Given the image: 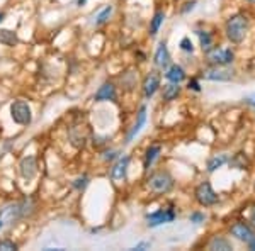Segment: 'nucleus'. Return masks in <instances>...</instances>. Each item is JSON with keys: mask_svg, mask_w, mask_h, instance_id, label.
I'll use <instances>...</instances> for the list:
<instances>
[{"mask_svg": "<svg viewBox=\"0 0 255 251\" xmlns=\"http://www.w3.org/2000/svg\"><path fill=\"white\" fill-rule=\"evenodd\" d=\"M174 219H175L174 209H158V211H155L146 216V221H148V226H150V228H157V226L167 224V222H172Z\"/></svg>", "mask_w": 255, "mask_h": 251, "instance_id": "obj_7", "label": "nucleus"}, {"mask_svg": "<svg viewBox=\"0 0 255 251\" xmlns=\"http://www.w3.org/2000/svg\"><path fill=\"white\" fill-rule=\"evenodd\" d=\"M168 63H170V55H168L167 44L162 43V44H158L157 53H155V65H157L158 68H167Z\"/></svg>", "mask_w": 255, "mask_h": 251, "instance_id": "obj_15", "label": "nucleus"}, {"mask_svg": "<svg viewBox=\"0 0 255 251\" xmlns=\"http://www.w3.org/2000/svg\"><path fill=\"white\" fill-rule=\"evenodd\" d=\"M208 248L209 250H220V251H230V250H233V246H232V243H230L228 240H225L223 236H215L211 241H209Z\"/></svg>", "mask_w": 255, "mask_h": 251, "instance_id": "obj_17", "label": "nucleus"}, {"mask_svg": "<svg viewBox=\"0 0 255 251\" xmlns=\"http://www.w3.org/2000/svg\"><path fill=\"white\" fill-rule=\"evenodd\" d=\"M180 49H182V51H187V53H192V51H194L192 41L189 38H184L182 41H180Z\"/></svg>", "mask_w": 255, "mask_h": 251, "instance_id": "obj_27", "label": "nucleus"}, {"mask_svg": "<svg viewBox=\"0 0 255 251\" xmlns=\"http://www.w3.org/2000/svg\"><path fill=\"white\" fill-rule=\"evenodd\" d=\"M145 122H146V107L145 105H141L139 107V112H138V121H136V124L133 126V129L128 133L126 136V143H131L133 141V138L136 136L139 131H141V127L145 126Z\"/></svg>", "mask_w": 255, "mask_h": 251, "instance_id": "obj_14", "label": "nucleus"}, {"mask_svg": "<svg viewBox=\"0 0 255 251\" xmlns=\"http://www.w3.org/2000/svg\"><path fill=\"white\" fill-rule=\"evenodd\" d=\"M10 117L15 124L19 126H29L32 121V112L27 102L24 100H15L10 105Z\"/></svg>", "mask_w": 255, "mask_h": 251, "instance_id": "obj_3", "label": "nucleus"}, {"mask_svg": "<svg viewBox=\"0 0 255 251\" xmlns=\"http://www.w3.org/2000/svg\"><path fill=\"white\" fill-rule=\"evenodd\" d=\"M186 9H184V12H189V10H192L194 9V5H196V2H191V3H186Z\"/></svg>", "mask_w": 255, "mask_h": 251, "instance_id": "obj_33", "label": "nucleus"}, {"mask_svg": "<svg viewBox=\"0 0 255 251\" xmlns=\"http://www.w3.org/2000/svg\"><path fill=\"white\" fill-rule=\"evenodd\" d=\"M146 185L153 193L157 195H162V193H167L172 190L174 187V178L168 171H157L146 180Z\"/></svg>", "mask_w": 255, "mask_h": 251, "instance_id": "obj_2", "label": "nucleus"}, {"mask_svg": "<svg viewBox=\"0 0 255 251\" xmlns=\"http://www.w3.org/2000/svg\"><path fill=\"white\" fill-rule=\"evenodd\" d=\"M249 248L252 250V251H255V238H254L252 241H249Z\"/></svg>", "mask_w": 255, "mask_h": 251, "instance_id": "obj_34", "label": "nucleus"}, {"mask_svg": "<svg viewBox=\"0 0 255 251\" xmlns=\"http://www.w3.org/2000/svg\"><path fill=\"white\" fill-rule=\"evenodd\" d=\"M197 36H199V39H201V48H203V51H209L213 46V38H211V34L206 31H197L196 32Z\"/></svg>", "mask_w": 255, "mask_h": 251, "instance_id": "obj_23", "label": "nucleus"}, {"mask_svg": "<svg viewBox=\"0 0 255 251\" xmlns=\"http://www.w3.org/2000/svg\"><path fill=\"white\" fill-rule=\"evenodd\" d=\"M116 156H118L116 151H108V153H106V160H113V158H116Z\"/></svg>", "mask_w": 255, "mask_h": 251, "instance_id": "obj_32", "label": "nucleus"}, {"mask_svg": "<svg viewBox=\"0 0 255 251\" xmlns=\"http://www.w3.org/2000/svg\"><path fill=\"white\" fill-rule=\"evenodd\" d=\"M114 98H116V88H114V85L113 84H104L96 92L94 100H96V102H104V100H114Z\"/></svg>", "mask_w": 255, "mask_h": 251, "instance_id": "obj_13", "label": "nucleus"}, {"mask_svg": "<svg viewBox=\"0 0 255 251\" xmlns=\"http://www.w3.org/2000/svg\"><path fill=\"white\" fill-rule=\"evenodd\" d=\"M20 175H22L24 180H32L38 173V165H36V158L34 156H26V158L20 160Z\"/></svg>", "mask_w": 255, "mask_h": 251, "instance_id": "obj_8", "label": "nucleus"}, {"mask_svg": "<svg viewBox=\"0 0 255 251\" xmlns=\"http://www.w3.org/2000/svg\"><path fill=\"white\" fill-rule=\"evenodd\" d=\"M203 221H204V214H201V212L191 214V222H194V224H199V222H203Z\"/></svg>", "mask_w": 255, "mask_h": 251, "instance_id": "obj_28", "label": "nucleus"}, {"mask_svg": "<svg viewBox=\"0 0 255 251\" xmlns=\"http://www.w3.org/2000/svg\"><path fill=\"white\" fill-rule=\"evenodd\" d=\"M249 2H255V0H249Z\"/></svg>", "mask_w": 255, "mask_h": 251, "instance_id": "obj_39", "label": "nucleus"}, {"mask_svg": "<svg viewBox=\"0 0 255 251\" xmlns=\"http://www.w3.org/2000/svg\"><path fill=\"white\" fill-rule=\"evenodd\" d=\"M230 231H232V234L237 238V240H240V241H244V243L252 241L254 238H255L252 228H250L249 224H245V222H237V224H233Z\"/></svg>", "mask_w": 255, "mask_h": 251, "instance_id": "obj_10", "label": "nucleus"}, {"mask_svg": "<svg viewBox=\"0 0 255 251\" xmlns=\"http://www.w3.org/2000/svg\"><path fill=\"white\" fill-rule=\"evenodd\" d=\"M3 228V224H2V222H0V229H2Z\"/></svg>", "mask_w": 255, "mask_h": 251, "instance_id": "obj_38", "label": "nucleus"}, {"mask_svg": "<svg viewBox=\"0 0 255 251\" xmlns=\"http://www.w3.org/2000/svg\"><path fill=\"white\" fill-rule=\"evenodd\" d=\"M160 151H162V148L160 146H150L146 150V155H145V163H143V167H145V170H150V167L153 165V162L157 160V156L160 155Z\"/></svg>", "mask_w": 255, "mask_h": 251, "instance_id": "obj_20", "label": "nucleus"}, {"mask_svg": "<svg viewBox=\"0 0 255 251\" xmlns=\"http://www.w3.org/2000/svg\"><path fill=\"white\" fill-rule=\"evenodd\" d=\"M245 100H247V104H249V105H252L254 109H255V93H254V95H250V97H247Z\"/></svg>", "mask_w": 255, "mask_h": 251, "instance_id": "obj_31", "label": "nucleus"}, {"mask_svg": "<svg viewBox=\"0 0 255 251\" xmlns=\"http://www.w3.org/2000/svg\"><path fill=\"white\" fill-rule=\"evenodd\" d=\"M226 38H228L232 43H242L247 36V31H249V20H247L245 15L237 14L233 17H230L226 20Z\"/></svg>", "mask_w": 255, "mask_h": 251, "instance_id": "obj_1", "label": "nucleus"}, {"mask_svg": "<svg viewBox=\"0 0 255 251\" xmlns=\"http://www.w3.org/2000/svg\"><path fill=\"white\" fill-rule=\"evenodd\" d=\"M250 221H252L254 226H255V207L252 209V212H250Z\"/></svg>", "mask_w": 255, "mask_h": 251, "instance_id": "obj_35", "label": "nucleus"}, {"mask_svg": "<svg viewBox=\"0 0 255 251\" xmlns=\"http://www.w3.org/2000/svg\"><path fill=\"white\" fill-rule=\"evenodd\" d=\"M22 219V209H20V202H12L7 204L0 209V222L3 226H9Z\"/></svg>", "mask_w": 255, "mask_h": 251, "instance_id": "obj_4", "label": "nucleus"}, {"mask_svg": "<svg viewBox=\"0 0 255 251\" xmlns=\"http://www.w3.org/2000/svg\"><path fill=\"white\" fill-rule=\"evenodd\" d=\"M163 19H165V14H163V12H160V10L155 12L153 19H151V22H150V34L151 36H157V32L160 29V26H162Z\"/></svg>", "mask_w": 255, "mask_h": 251, "instance_id": "obj_22", "label": "nucleus"}, {"mask_svg": "<svg viewBox=\"0 0 255 251\" xmlns=\"http://www.w3.org/2000/svg\"><path fill=\"white\" fill-rule=\"evenodd\" d=\"M235 58L232 49L228 48H213L208 51V60L211 61L216 67H225V65H230Z\"/></svg>", "mask_w": 255, "mask_h": 251, "instance_id": "obj_6", "label": "nucleus"}, {"mask_svg": "<svg viewBox=\"0 0 255 251\" xmlns=\"http://www.w3.org/2000/svg\"><path fill=\"white\" fill-rule=\"evenodd\" d=\"M189 88L196 90V92H199V90H201L199 84H197V80H191V82H189Z\"/></svg>", "mask_w": 255, "mask_h": 251, "instance_id": "obj_30", "label": "nucleus"}, {"mask_svg": "<svg viewBox=\"0 0 255 251\" xmlns=\"http://www.w3.org/2000/svg\"><path fill=\"white\" fill-rule=\"evenodd\" d=\"M196 200L204 207H209V205H215L218 202V193L213 190L211 183L204 182L201 185H197L196 188Z\"/></svg>", "mask_w": 255, "mask_h": 251, "instance_id": "obj_5", "label": "nucleus"}, {"mask_svg": "<svg viewBox=\"0 0 255 251\" xmlns=\"http://www.w3.org/2000/svg\"><path fill=\"white\" fill-rule=\"evenodd\" d=\"M165 78L168 82H172V84H180V82L186 78V72H184L182 67H179V65H172V67L167 70Z\"/></svg>", "mask_w": 255, "mask_h": 251, "instance_id": "obj_16", "label": "nucleus"}, {"mask_svg": "<svg viewBox=\"0 0 255 251\" xmlns=\"http://www.w3.org/2000/svg\"><path fill=\"white\" fill-rule=\"evenodd\" d=\"M203 78L206 80H213V82H230L233 78V73L228 72V70H223L220 67L209 68L203 73Z\"/></svg>", "mask_w": 255, "mask_h": 251, "instance_id": "obj_11", "label": "nucleus"}, {"mask_svg": "<svg viewBox=\"0 0 255 251\" xmlns=\"http://www.w3.org/2000/svg\"><path fill=\"white\" fill-rule=\"evenodd\" d=\"M160 87V73L158 72H150V75L143 80V93L146 98H151L155 95V92Z\"/></svg>", "mask_w": 255, "mask_h": 251, "instance_id": "obj_9", "label": "nucleus"}, {"mask_svg": "<svg viewBox=\"0 0 255 251\" xmlns=\"http://www.w3.org/2000/svg\"><path fill=\"white\" fill-rule=\"evenodd\" d=\"M180 93V87H179V84H168L163 87V100H167V102H170V100H174V98H177V95Z\"/></svg>", "mask_w": 255, "mask_h": 251, "instance_id": "obj_21", "label": "nucleus"}, {"mask_svg": "<svg viewBox=\"0 0 255 251\" xmlns=\"http://www.w3.org/2000/svg\"><path fill=\"white\" fill-rule=\"evenodd\" d=\"M113 14V7H106L104 10L99 14V17H97V20H96V24L97 26H101V24H104V22H108V19H109V15Z\"/></svg>", "mask_w": 255, "mask_h": 251, "instance_id": "obj_24", "label": "nucleus"}, {"mask_svg": "<svg viewBox=\"0 0 255 251\" xmlns=\"http://www.w3.org/2000/svg\"><path fill=\"white\" fill-rule=\"evenodd\" d=\"M128 165H129V158H128V156H123V158H119L118 163L114 165L113 170H111V178H113V180H123V178H126Z\"/></svg>", "mask_w": 255, "mask_h": 251, "instance_id": "obj_12", "label": "nucleus"}, {"mask_svg": "<svg viewBox=\"0 0 255 251\" xmlns=\"http://www.w3.org/2000/svg\"><path fill=\"white\" fill-rule=\"evenodd\" d=\"M150 243H148V241H145V243H139V245H136V246H134V248L133 250H138V251H143V250H148V248H150Z\"/></svg>", "mask_w": 255, "mask_h": 251, "instance_id": "obj_29", "label": "nucleus"}, {"mask_svg": "<svg viewBox=\"0 0 255 251\" xmlns=\"http://www.w3.org/2000/svg\"><path fill=\"white\" fill-rule=\"evenodd\" d=\"M17 250V245L10 240H3L0 241V251H15Z\"/></svg>", "mask_w": 255, "mask_h": 251, "instance_id": "obj_25", "label": "nucleus"}, {"mask_svg": "<svg viewBox=\"0 0 255 251\" xmlns=\"http://www.w3.org/2000/svg\"><path fill=\"white\" fill-rule=\"evenodd\" d=\"M19 43V38L15 32H12L9 29H0V44L3 46H15Z\"/></svg>", "mask_w": 255, "mask_h": 251, "instance_id": "obj_18", "label": "nucleus"}, {"mask_svg": "<svg viewBox=\"0 0 255 251\" xmlns=\"http://www.w3.org/2000/svg\"><path fill=\"white\" fill-rule=\"evenodd\" d=\"M228 162H230L228 155H216V156H213V158L208 162V171H209V173H213V171H216L218 168H221L225 163H228Z\"/></svg>", "mask_w": 255, "mask_h": 251, "instance_id": "obj_19", "label": "nucleus"}, {"mask_svg": "<svg viewBox=\"0 0 255 251\" xmlns=\"http://www.w3.org/2000/svg\"><path fill=\"white\" fill-rule=\"evenodd\" d=\"M2 20H3V14H0V22H2Z\"/></svg>", "mask_w": 255, "mask_h": 251, "instance_id": "obj_37", "label": "nucleus"}, {"mask_svg": "<svg viewBox=\"0 0 255 251\" xmlns=\"http://www.w3.org/2000/svg\"><path fill=\"white\" fill-rule=\"evenodd\" d=\"M89 185V176H80V178H77L75 182H73V187L77 188V190H84L85 187Z\"/></svg>", "mask_w": 255, "mask_h": 251, "instance_id": "obj_26", "label": "nucleus"}, {"mask_svg": "<svg viewBox=\"0 0 255 251\" xmlns=\"http://www.w3.org/2000/svg\"><path fill=\"white\" fill-rule=\"evenodd\" d=\"M85 2H87V0H77V3H79V5H80V7H82V5H84V3H85Z\"/></svg>", "mask_w": 255, "mask_h": 251, "instance_id": "obj_36", "label": "nucleus"}]
</instances>
